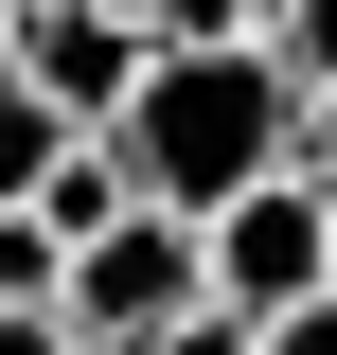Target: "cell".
Instances as JSON below:
<instances>
[{"label":"cell","mask_w":337,"mask_h":355,"mask_svg":"<svg viewBox=\"0 0 337 355\" xmlns=\"http://www.w3.org/2000/svg\"><path fill=\"white\" fill-rule=\"evenodd\" d=\"M284 125H302V89L266 71L249 36L231 53H142V89H125V125H107V160H125V196L142 214H231L249 178H284Z\"/></svg>","instance_id":"1"},{"label":"cell","mask_w":337,"mask_h":355,"mask_svg":"<svg viewBox=\"0 0 337 355\" xmlns=\"http://www.w3.org/2000/svg\"><path fill=\"white\" fill-rule=\"evenodd\" d=\"M160 320H196V231L178 214H125V231H89L53 266V338L71 355H142Z\"/></svg>","instance_id":"2"},{"label":"cell","mask_w":337,"mask_h":355,"mask_svg":"<svg viewBox=\"0 0 337 355\" xmlns=\"http://www.w3.org/2000/svg\"><path fill=\"white\" fill-rule=\"evenodd\" d=\"M0 89H36L71 142H107V125H125V89H142V36L107 18V0H36V18L0 36Z\"/></svg>","instance_id":"3"},{"label":"cell","mask_w":337,"mask_h":355,"mask_svg":"<svg viewBox=\"0 0 337 355\" xmlns=\"http://www.w3.org/2000/svg\"><path fill=\"white\" fill-rule=\"evenodd\" d=\"M125 214H142V196H125V160H107V142H71V160L36 178V231H53V266H71L89 231H125Z\"/></svg>","instance_id":"4"},{"label":"cell","mask_w":337,"mask_h":355,"mask_svg":"<svg viewBox=\"0 0 337 355\" xmlns=\"http://www.w3.org/2000/svg\"><path fill=\"white\" fill-rule=\"evenodd\" d=\"M249 53L302 89V107H320V89H337V0H266V36H249Z\"/></svg>","instance_id":"5"},{"label":"cell","mask_w":337,"mask_h":355,"mask_svg":"<svg viewBox=\"0 0 337 355\" xmlns=\"http://www.w3.org/2000/svg\"><path fill=\"white\" fill-rule=\"evenodd\" d=\"M71 160V125H53L36 89H0V214H36V178Z\"/></svg>","instance_id":"6"},{"label":"cell","mask_w":337,"mask_h":355,"mask_svg":"<svg viewBox=\"0 0 337 355\" xmlns=\"http://www.w3.org/2000/svg\"><path fill=\"white\" fill-rule=\"evenodd\" d=\"M107 18H125L142 53H231L249 36V0H107Z\"/></svg>","instance_id":"7"},{"label":"cell","mask_w":337,"mask_h":355,"mask_svg":"<svg viewBox=\"0 0 337 355\" xmlns=\"http://www.w3.org/2000/svg\"><path fill=\"white\" fill-rule=\"evenodd\" d=\"M284 178H302V196H320V214H337V89H320V107H302V125H284Z\"/></svg>","instance_id":"8"},{"label":"cell","mask_w":337,"mask_h":355,"mask_svg":"<svg viewBox=\"0 0 337 355\" xmlns=\"http://www.w3.org/2000/svg\"><path fill=\"white\" fill-rule=\"evenodd\" d=\"M142 355H249V320H231V302H196V320H160Z\"/></svg>","instance_id":"9"},{"label":"cell","mask_w":337,"mask_h":355,"mask_svg":"<svg viewBox=\"0 0 337 355\" xmlns=\"http://www.w3.org/2000/svg\"><path fill=\"white\" fill-rule=\"evenodd\" d=\"M0 355H71V338H53V320H0Z\"/></svg>","instance_id":"10"},{"label":"cell","mask_w":337,"mask_h":355,"mask_svg":"<svg viewBox=\"0 0 337 355\" xmlns=\"http://www.w3.org/2000/svg\"><path fill=\"white\" fill-rule=\"evenodd\" d=\"M18 18H36V0H0V36H18Z\"/></svg>","instance_id":"11"}]
</instances>
